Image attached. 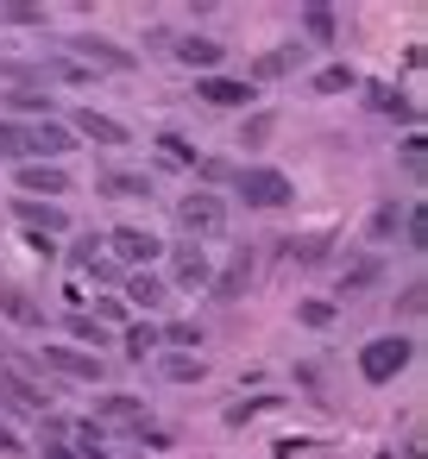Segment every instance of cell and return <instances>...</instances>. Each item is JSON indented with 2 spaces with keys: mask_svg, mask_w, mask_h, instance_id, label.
<instances>
[{
  "mask_svg": "<svg viewBox=\"0 0 428 459\" xmlns=\"http://www.w3.org/2000/svg\"><path fill=\"white\" fill-rule=\"evenodd\" d=\"M152 145H158V158H164V164H177V170H196V164H202V152L189 145V133H158Z\"/></svg>",
  "mask_w": 428,
  "mask_h": 459,
  "instance_id": "484cf974",
  "label": "cell"
},
{
  "mask_svg": "<svg viewBox=\"0 0 428 459\" xmlns=\"http://www.w3.org/2000/svg\"><path fill=\"white\" fill-rule=\"evenodd\" d=\"M371 283H384V258L371 252V258H346L340 264V296H365Z\"/></svg>",
  "mask_w": 428,
  "mask_h": 459,
  "instance_id": "44dd1931",
  "label": "cell"
},
{
  "mask_svg": "<svg viewBox=\"0 0 428 459\" xmlns=\"http://www.w3.org/2000/svg\"><path fill=\"white\" fill-rule=\"evenodd\" d=\"M246 290H252V246H240V252L227 258V271H214L208 296H214V302H240Z\"/></svg>",
  "mask_w": 428,
  "mask_h": 459,
  "instance_id": "9a60e30c",
  "label": "cell"
},
{
  "mask_svg": "<svg viewBox=\"0 0 428 459\" xmlns=\"http://www.w3.org/2000/svg\"><path fill=\"white\" fill-rule=\"evenodd\" d=\"M13 189H26V202H64L70 170L64 164H13Z\"/></svg>",
  "mask_w": 428,
  "mask_h": 459,
  "instance_id": "30bf717a",
  "label": "cell"
},
{
  "mask_svg": "<svg viewBox=\"0 0 428 459\" xmlns=\"http://www.w3.org/2000/svg\"><path fill=\"white\" fill-rule=\"evenodd\" d=\"M164 283H170V296H177V290H208V283H214L208 252H202L196 239H177V246H170V271H164Z\"/></svg>",
  "mask_w": 428,
  "mask_h": 459,
  "instance_id": "52a82bcc",
  "label": "cell"
},
{
  "mask_svg": "<svg viewBox=\"0 0 428 459\" xmlns=\"http://www.w3.org/2000/svg\"><path fill=\"white\" fill-rule=\"evenodd\" d=\"M158 340H164L170 352H196V346H202V327H196V321H170V327H158Z\"/></svg>",
  "mask_w": 428,
  "mask_h": 459,
  "instance_id": "1f68e13d",
  "label": "cell"
},
{
  "mask_svg": "<svg viewBox=\"0 0 428 459\" xmlns=\"http://www.w3.org/2000/svg\"><path fill=\"white\" fill-rule=\"evenodd\" d=\"M133 440H139V446H152V453H170V446H177V434H170V428H145V421L133 428Z\"/></svg>",
  "mask_w": 428,
  "mask_h": 459,
  "instance_id": "74e56055",
  "label": "cell"
},
{
  "mask_svg": "<svg viewBox=\"0 0 428 459\" xmlns=\"http://www.w3.org/2000/svg\"><path fill=\"white\" fill-rule=\"evenodd\" d=\"M95 189L114 195V202H152V177L145 170H108V177H95Z\"/></svg>",
  "mask_w": 428,
  "mask_h": 459,
  "instance_id": "ffe728a7",
  "label": "cell"
},
{
  "mask_svg": "<svg viewBox=\"0 0 428 459\" xmlns=\"http://www.w3.org/2000/svg\"><path fill=\"white\" fill-rule=\"evenodd\" d=\"M403 164H409V170H422V133H409V139H403Z\"/></svg>",
  "mask_w": 428,
  "mask_h": 459,
  "instance_id": "ee69618b",
  "label": "cell"
},
{
  "mask_svg": "<svg viewBox=\"0 0 428 459\" xmlns=\"http://www.w3.org/2000/svg\"><path fill=\"white\" fill-rule=\"evenodd\" d=\"M0 409H13V415H39V421H45V409H51V384L20 377V371L7 365V371H0Z\"/></svg>",
  "mask_w": 428,
  "mask_h": 459,
  "instance_id": "9c48e42d",
  "label": "cell"
},
{
  "mask_svg": "<svg viewBox=\"0 0 428 459\" xmlns=\"http://www.w3.org/2000/svg\"><path fill=\"white\" fill-rule=\"evenodd\" d=\"M13 114H32V120H57V114H51V89H32V82L7 89V120H13Z\"/></svg>",
  "mask_w": 428,
  "mask_h": 459,
  "instance_id": "603a6c76",
  "label": "cell"
},
{
  "mask_svg": "<svg viewBox=\"0 0 428 459\" xmlns=\"http://www.w3.org/2000/svg\"><path fill=\"white\" fill-rule=\"evenodd\" d=\"M371 108H378V114H397V120H415L409 95H397V89H371Z\"/></svg>",
  "mask_w": 428,
  "mask_h": 459,
  "instance_id": "e575fe53",
  "label": "cell"
},
{
  "mask_svg": "<svg viewBox=\"0 0 428 459\" xmlns=\"http://www.w3.org/2000/svg\"><path fill=\"white\" fill-rule=\"evenodd\" d=\"M296 321H302V327H328V321H334V302H315V296H309V302H296Z\"/></svg>",
  "mask_w": 428,
  "mask_h": 459,
  "instance_id": "8d00e7d4",
  "label": "cell"
},
{
  "mask_svg": "<svg viewBox=\"0 0 428 459\" xmlns=\"http://www.w3.org/2000/svg\"><path fill=\"white\" fill-rule=\"evenodd\" d=\"M302 32H309L315 45H334V39H340V13H334V7H302Z\"/></svg>",
  "mask_w": 428,
  "mask_h": 459,
  "instance_id": "f546056e",
  "label": "cell"
},
{
  "mask_svg": "<svg viewBox=\"0 0 428 459\" xmlns=\"http://www.w3.org/2000/svg\"><path fill=\"white\" fill-rule=\"evenodd\" d=\"M177 221H183V233H189L196 246H208V239H227L233 208H227V195H214V189H189V195L177 202Z\"/></svg>",
  "mask_w": 428,
  "mask_h": 459,
  "instance_id": "6da1fadb",
  "label": "cell"
},
{
  "mask_svg": "<svg viewBox=\"0 0 428 459\" xmlns=\"http://www.w3.org/2000/svg\"><path fill=\"white\" fill-rule=\"evenodd\" d=\"M13 221H20V233H39V239H57V233H70V208L64 202H13Z\"/></svg>",
  "mask_w": 428,
  "mask_h": 459,
  "instance_id": "7c38bea8",
  "label": "cell"
},
{
  "mask_svg": "<svg viewBox=\"0 0 428 459\" xmlns=\"http://www.w3.org/2000/svg\"><path fill=\"white\" fill-rule=\"evenodd\" d=\"M39 371L70 377V384H101V359H95V352H83V346H70V340H51V346L39 352Z\"/></svg>",
  "mask_w": 428,
  "mask_h": 459,
  "instance_id": "5b68a950",
  "label": "cell"
},
{
  "mask_svg": "<svg viewBox=\"0 0 428 459\" xmlns=\"http://www.w3.org/2000/svg\"><path fill=\"white\" fill-rule=\"evenodd\" d=\"M70 133H76V145L89 139V145H133V126L127 120H114V114H95V108H83L76 120H64Z\"/></svg>",
  "mask_w": 428,
  "mask_h": 459,
  "instance_id": "5bb4252c",
  "label": "cell"
},
{
  "mask_svg": "<svg viewBox=\"0 0 428 459\" xmlns=\"http://www.w3.org/2000/svg\"><path fill=\"white\" fill-rule=\"evenodd\" d=\"M89 315H95V321H101V327H114V321H127V302H120V296H114V290H108V296H101V302H95V308H89Z\"/></svg>",
  "mask_w": 428,
  "mask_h": 459,
  "instance_id": "ab89813d",
  "label": "cell"
},
{
  "mask_svg": "<svg viewBox=\"0 0 428 459\" xmlns=\"http://www.w3.org/2000/svg\"><path fill=\"white\" fill-rule=\"evenodd\" d=\"M89 421H101V428H108V421H133V428H139V421H145V396H133V390H101Z\"/></svg>",
  "mask_w": 428,
  "mask_h": 459,
  "instance_id": "ac0fdd59",
  "label": "cell"
},
{
  "mask_svg": "<svg viewBox=\"0 0 428 459\" xmlns=\"http://www.w3.org/2000/svg\"><path fill=\"white\" fill-rule=\"evenodd\" d=\"M397 227H403V202H378L371 221H365V239H371V246H390Z\"/></svg>",
  "mask_w": 428,
  "mask_h": 459,
  "instance_id": "4316f807",
  "label": "cell"
},
{
  "mask_svg": "<svg viewBox=\"0 0 428 459\" xmlns=\"http://www.w3.org/2000/svg\"><path fill=\"white\" fill-rule=\"evenodd\" d=\"M0 453H7V459H20V453H26V440L13 434V421H0Z\"/></svg>",
  "mask_w": 428,
  "mask_h": 459,
  "instance_id": "b9f144b4",
  "label": "cell"
},
{
  "mask_svg": "<svg viewBox=\"0 0 428 459\" xmlns=\"http://www.w3.org/2000/svg\"><path fill=\"white\" fill-rule=\"evenodd\" d=\"M70 64H83V70L95 76V70H133L139 57L120 51V45H108L101 32H83V39H70Z\"/></svg>",
  "mask_w": 428,
  "mask_h": 459,
  "instance_id": "8fae6325",
  "label": "cell"
},
{
  "mask_svg": "<svg viewBox=\"0 0 428 459\" xmlns=\"http://www.w3.org/2000/svg\"><path fill=\"white\" fill-rule=\"evenodd\" d=\"M422 302H428V296H422V283H409V290H403V315H422Z\"/></svg>",
  "mask_w": 428,
  "mask_h": 459,
  "instance_id": "f6af8a7d",
  "label": "cell"
},
{
  "mask_svg": "<svg viewBox=\"0 0 428 459\" xmlns=\"http://www.w3.org/2000/svg\"><path fill=\"white\" fill-rule=\"evenodd\" d=\"M0 164H26V120H0Z\"/></svg>",
  "mask_w": 428,
  "mask_h": 459,
  "instance_id": "4dcf8cb0",
  "label": "cell"
},
{
  "mask_svg": "<svg viewBox=\"0 0 428 459\" xmlns=\"http://www.w3.org/2000/svg\"><path fill=\"white\" fill-rule=\"evenodd\" d=\"M0 20H7V26H45V7H26V0H13V7H0Z\"/></svg>",
  "mask_w": 428,
  "mask_h": 459,
  "instance_id": "f35d334b",
  "label": "cell"
},
{
  "mask_svg": "<svg viewBox=\"0 0 428 459\" xmlns=\"http://www.w3.org/2000/svg\"><path fill=\"white\" fill-rule=\"evenodd\" d=\"M158 377H164V384H202V377H208V359H202V352H164V359H158Z\"/></svg>",
  "mask_w": 428,
  "mask_h": 459,
  "instance_id": "7402d4cb",
  "label": "cell"
},
{
  "mask_svg": "<svg viewBox=\"0 0 428 459\" xmlns=\"http://www.w3.org/2000/svg\"><path fill=\"white\" fill-rule=\"evenodd\" d=\"M271 133H277V114H271V108H252V114H240V145H246V152L271 145Z\"/></svg>",
  "mask_w": 428,
  "mask_h": 459,
  "instance_id": "d4e9b609",
  "label": "cell"
},
{
  "mask_svg": "<svg viewBox=\"0 0 428 459\" xmlns=\"http://www.w3.org/2000/svg\"><path fill=\"white\" fill-rule=\"evenodd\" d=\"M196 177H202V183H227L233 170H227V164H214V158H202V164H196Z\"/></svg>",
  "mask_w": 428,
  "mask_h": 459,
  "instance_id": "7bdbcfd3",
  "label": "cell"
},
{
  "mask_svg": "<svg viewBox=\"0 0 428 459\" xmlns=\"http://www.w3.org/2000/svg\"><path fill=\"white\" fill-rule=\"evenodd\" d=\"M196 95L208 101V108H221V114H252L258 108V89L246 82V76H196Z\"/></svg>",
  "mask_w": 428,
  "mask_h": 459,
  "instance_id": "8992f818",
  "label": "cell"
},
{
  "mask_svg": "<svg viewBox=\"0 0 428 459\" xmlns=\"http://www.w3.org/2000/svg\"><path fill=\"white\" fill-rule=\"evenodd\" d=\"M233 189H240L246 208H265V214H277V208L296 202V183H290L284 170H271V164H246V170L233 177Z\"/></svg>",
  "mask_w": 428,
  "mask_h": 459,
  "instance_id": "7a4b0ae2",
  "label": "cell"
},
{
  "mask_svg": "<svg viewBox=\"0 0 428 459\" xmlns=\"http://www.w3.org/2000/svg\"><path fill=\"white\" fill-rule=\"evenodd\" d=\"M277 403H284V396H246V403L227 409V428H246L252 415H265V409H277Z\"/></svg>",
  "mask_w": 428,
  "mask_h": 459,
  "instance_id": "836d02e7",
  "label": "cell"
},
{
  "mask_svg": "<svg viewBox=\"0 0 428 459\" xmlns=\"http://www.w3.org/2000/svg\"><path fill=\"white\" fill-rule=\"evenodd\" d=\"M108 258H114L120 271H158V258H164V239H158L152 227L127 221V227H114V233H108Z\"/></svg>",
  "mask_w": 428,
  "mask_h": 459,
  "instance_id": "3957f363",
  "label": "cell"
},
{
  "mask_svg": "<svg viewBox=\"0 0 428 459\" xmlns=\"http://www.w3.org/2000/svg\"><path fill=\"white\" fill-rule=\"evenodd\" d=\"M409 359H415V340H409V333H378V340L359 346V377H365V384H390Z\"/></svg>",
  "mask_w": 428,
  "mask_h": 459,
  "instance_id": "277c9868",
  "label": "cell"
},
{
  "mask_svg": "<svg viewBox=\"0 0 428 459\" xmlns=\"http://www.w3.org/2000/svg\"><path fill=\"white\" fill-rule=\"evenodd\" d=\"M152 352H164V340H158V321H127V359H133V365H145Z\"/></svg>",
  "mask_w": 428,
  "mask_h": 459,
  "instance_id": "f1b7e54d",
  "label": "cell"
},
{
  "mask_svg": "<svg viewBox=\"0 0 428 459\" xmlns=\"http://www.w3.org/2000/svg\"><path fill=\"white\" fill-rule=\"evenodd\" d=\"M64 327H70V333L83 340V352H95V359H101V346L114 340V333H108V327H101V321H95L89 308H76V315H64Z\"/></svg>",
  "mask_w": 428,
  "mask_h": 459,
  "instance_id": "83f0119b",
  "label": "cell"
},
{
  "mask_svg": "<svg viewBox=\"0 0 428 459\" xmlns=\"http://www.w3.org/2000/svg\"><path fill=\"white\" fill-rule=\"evenodd\" d=\"M39 459H76V446H70V440H45V453H39Z\"/></svg>",
  "mask_w": 428,
  "mask_h": 459,
  "instance_id": "bcb514c9",
  "label": "cell"
},
{
  "mask_svg": "<svg viewBox=\"0 0 428 459\" xmlns=\"http://www.w3.org/2000/svg\"><path fill=\"white\" fill-rule=\"evenodd\" d=\"M120 302H127V308H139V321H145L152 308H164V302H170L164 271H127V277H120Z\"/></svg>",
  "mask_w": 428,
  "mask_h": 459,
  "instance_id": "4fadbf2b",
  "label": "cell"
},
{
  "mask_svg": "<svg viewBox=\"0 0 428 459\" xmlns=\"http://www.w3.org/2000/svg\"><path fill=\"white\" fill-rule=\"evenodd\" d=\"M296 70H302V45L290 39V45H277V51L252 57V76H246V82L258 89V82H284V76H296Z\"/></svg>",
  "mask_w": 428,
  "mask_h": 459,
  "instance_id": "e0dca14e",
  "label": "cell"
},
{
  "mask_svg": "<svg viewBox=\"0 0 428 459\" xmlns=\"http://www.w3.org/2000/svg\"><path fill=\"white\" fill-rule=\"evenodd\" d=\"M403 246H409V252H422V246H428V221H422V202H409V208H403Z\"/></svg>",
  "mask_w": 428,
  "mask_h": 459,
  "instance_id": "d6a6232c",
  "label": "cell"
},
{
  "mask_svg": "<svg viewBox=\"0 0 428 459\" xmlns=\"http://www.w3.org/2000/svg\"><path fill=\"white\" fill-rule=\"evenodd\" d=\"M290 252H296V258H302V264H321V258H328V252H334V246H328V239H302V246H290Z\"/></svg>",
  "mask_w": 428,
  "mask_h": 459,
  "instance_id": "60d3db41",
  "label": "cell"
},
{
  "mask_svg": "<svg viewBox=\"0 0 428 459\" xmlns=\"http://www.w3.org/2000/svg\"><path fill=\"white\" fill-rule=\"evenodd\" d=\"M0 315L20 321V327H45V302H39L26 283H0Z\"/></svg>",
  "mask_w": 428,
  "mask_h": 459,
  "instance_id": "d6986e66",
  "label": "cell"
},
{
  "mask_svg": "<svg viewBox=\"0 0 428 459\" xmlns=\"http://www.w3.org/2000/svg\"><path fill=\"white\" fill-rule=\"evenodd\" d=\"M346 89H359V70L353 64H328V70L309 76V95H346Z\"/></svg>",
  "mask_w": 428,
  "mask_h": 459,
  "instance_id": "cb8c5ba5",
  "label": "cell"
},
{
  "mask_svg": "<svg viewBox=\"0 0 428 459\" xmlns=\"http://www.w3.org/2000/svg\"><path fill=\"white\" fill-rule=\"evenodd\" d=\"M64 258H70V271H89V264H95V258H101V239H95V233H89V239H76V246H70V252H64Z\"/></svg>",
  "mask_w": 428,
  "mask_h": 459,
  "instance_id": "d590c367",
  "label": "cell"
},
{
  "mask_svg": "<svg viewBox=\"0 0 428 459\" xmlns=\"http://www.w3.org/2000/svg\"><path fill=\"white\" fill-rule=\"evenodd\" d=\"M76 152V133L64 120H32L26 126V164H64Z\"/></svg>",
  "mask_w": 428,
  "mask_h": 459,
  "instance_id": "ba28073f",
  "label": "cell"
},
{
  "mask_svg": "<svg viewBox=\"0 0 428 459\" xmlns=\"http://www.w3.org/2000/svg\"><path fill=\"white\" fill-rule=\"evenodd\" d=\"M170 51L189 64V70H202V76H214L221 70V57H227V45L221 39H208V32H189V39H170Z\"/></svg>",
  "mask_w": 428,
  "mask_h": 459,
  "instance_id": "2e32d148",
  "label": "cell"
}]
</instances>
